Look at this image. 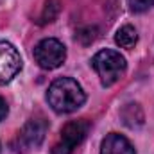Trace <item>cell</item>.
Listing matches in <instances>:
<instances>
[{"label":"cell","instance_id":"obj_1","mask_svg":"<svg viewBox=\"0 0 154 154\" xmlns=\"http://www.w3.org/2000/svg\"><path fill=\"white\" fill-rule=\"evenodd\" d=\"M47 100L56 113H72L84 104L86 95L72 77H59L50 84Z\"/></svg>","mask_w":154,"mask_h":154},{"label":"cell","instance_id":"obj_2","mask_svg":"<svg viewBox=\"0 0 154 154\" xmlns=\"http://www.w3.org/2000/svg\"><path fill=\"white\" fill-rule=\"evenodd\" d=\"M91 66L95 68V72L100 77V82L104 86H111L115 84L120 77L125 74V59L124 56H120L115 50H100L93 56L91 59Z\"/></svg>","mask_w":154,"mask_h":154},{"label":"cell","instance_id":"obj_3","mask_svg":"<svg viewBox=\"0 0 154 154\" xmlns=\"http://www.w3.org/2000/svg\"><path fill=\"white\" fill-rule=\"evenodd\" d=\"M34 59L41 68L54 70L61 66L66 59V48L59 39L47 38L34 47Z\"/></svg>","mask_w":154,"mask_h":154},{"label":"cell","instance_id":"obj_4","mask_svg":"<svg viewBox=\"0 0 154 154\" xmlns=\"http://www.w3.org/2000/svg\"><path fill=\"white\" fill-rule=\"evenodd\" d=\"M90 124L86 120H72L61 129V138L54 145L52 154H72L74 149L84 140L88 134Z\"/></svg>","mask_w":154,"mask_h":154},{"label":"cell","instance_id":"obj_5","mask_svg":"<svg viewBox=\"0 0 154 154\" xmlns=\"http://www.w3.org/2000/svg\"><path fill=\"white\" fill-rule=\"evenodd\" d=\"M47 129H48V124L45 118H31L23 127L22 131L18 133V149L16 151H22V152H27L34 147H39L41 142L45 140V134H47Z\"/></svg>","mask_w":154,"mask_h":154},{"label":"cell","instance_id":"obj_6","mask_svg":"<svg viewBox=\"0 0 154 154\" xmlns=\"http://www.w3.org/2000/svg\"><path fill=\"white\" fill-rule=\"evenodd\" d=\"M22 70V57L14 45L0 41V84L11 82Z\"/></svg>","mask_w":154,"mask_h":154},{"label":"cell","instance_id":"obj_7","mask_svg":"<svg viewBox=\"0 0 154 154\" xmlns=\"http://www.w3.org/2000/svg\"><path fill=\"white\" fill-rule=\"evenodd\" d=\"M100 154H136V152H134V147L129 143L127 138H124L122 134L111 133L104 138Z\"/></svg>","mask_w":154,"mask_h":154},{"label":"cell","instance_id":"obj_8","mask_svg":"<svg viewBox=\"0 0 154 154\" xmlns=\"http://www.w3.org/2000/svg\"><path fill=\"white\" fill-rule=\"evenodd\" d=\"M122 118L129 127H138V125L143 124V111L138 104L131 102L122 109Z\"/></svg>","mask_w":154,"mask_h":154},{"label":"cell","instance_id":"obj_9","mask_svg":"<svg viewBox=\"0 0 154 154\" xmlns=\"http://www.w3.org/2000/svg\"><path fill=\"white\" fill-rule=\"evenodd\" d=\"M115 41L122 47V48H133L138 41V34L134 31V27L131 25H124L116 31V36H115Z\"/></svg>","mask_w":154,"mask_h":154},{"label":"cell","instance_id":"obj_10","mask_svg":"<svg viewBox=\"0 0 154 154\" xmlns=\"http://www.w3.org/2000/svg\"><path fill=\"white\" fill-rule=\"evenodd\" d=\"M59 13V2L57 0H48L45 9H43V14L39 16V23H47V22H54V18L57 16Z\"/></svg>","mask_w":154,"mask_h":154},{"label":"cell","instance_id":"obj_11","mask_svg":"<svg viewBox=\"0 0 154 154\" xmlns=\"http://www.w3.org/2000/svg\"><path fill=\"white\" fill-rule=\"evenodd\" d=\"M95 38H97V29L95 27H82L77 32V39L82 45H90L91 41H95Z\"/></svg>","mask_w":154,"mask_h":154},{"label":"cell","instance_id":"obj_12","mask_svg":"<svg viewBox=\"0 0 154 154\" xmlns=\"http://www.w3.org/2000/svg\"><path fill=\"white\" fill-rule=\"evenodd\" d=\"M127 4H129L131 11H134V13H143V11H147V9L152 7L154 0H127Z\"/></svg>","mask_w":154,"mask_h":154},{"label":"cell","instance_id":"obj_13","mask_svg":"<svg viewBox=\"0 0 154 154\" xmlns=\"http://www.w3.org/2000/svg\"><path fill=\"white\" fill-rule=\"evenodd\" d=\"M7 116V102L0 97V120H4Z\"/></svg>","mask_w":154,"mask_h":154}]
</instances>
